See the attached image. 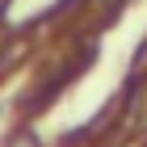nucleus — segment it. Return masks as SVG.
<instances>
[{
    "instance_id": "nucleus-1",
    "label": "nucleus",
    "mask_w": 147,
    "mask_h": 147,
    "mask_svg": "<svg viewBox=\"0 0 147 147\" xmlns=\"http://www.w3.org/2000/svg\"><path fill=\"white\" fill-rule=\"evenodd\" d=\"M9 147H38V143H34L30 135H13V139H9Z\"/></svg>"
}]
</instances>
